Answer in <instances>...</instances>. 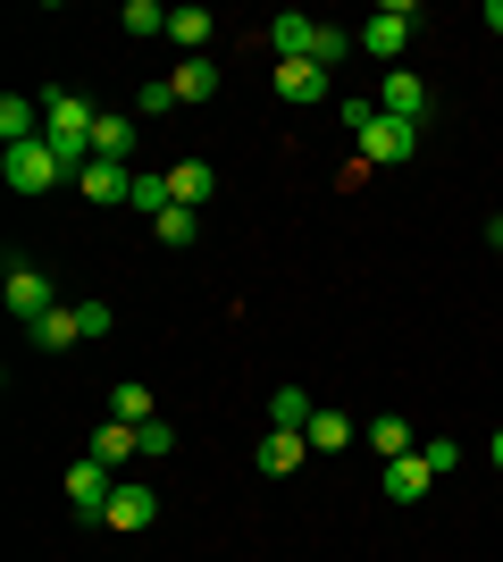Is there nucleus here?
Instances as JSON below:
<instances>
[{"instance_id": "26", "label": "nucleus", "mask_w": 503, "mask_h": 562, "mask_svg": "<svg viewBox=\"0 0 503 562\" xmlns=\"http://www.w3.org/2000/svg\"><path fill=\"white\" fill-rule=\"evenodd\" d=\"M118 25H126V34H168V9H160V0H126Z\"/></svg>"}, {"instance_id": "4", "label": "nucleus", "mask_w": 503, "mask_h": 562, "mask_svg": "<svg viewBox=\"0 0 503 562\" xmlns=\"http://www.w3.org/2000/svg\"><path fill=\"white\" fill-rule=\"evenodd\" d=\"M411 25H420V9H411V0H386L378 18L361 25V50H369V59H386V68H403V50H411Z\"/></svg>"}, {"instance_id": "32", "label": "nucleus", "mask_w": 503, "mask_h": 562, "mask_svg": "<svg viewBox=\"0 0 503 562\" xmlns=\"http://www.w3.org/2000/svg\"><path fill=\"white\" fill-rule=\"evenodd\" d=\"M487 25H495V34H503V0H487Z\"/></svg>"}, {"instance_id": "18", "label": "nucleus", "mask_w": 503, "mask_h": 562, "mask_svg": "<svg viewBox=\"0 0 503 562\" xmlns=\"http://www.w3.org/2000/svg\"><path fill=\"white\" fill-rule=\"evenodd\" d=\"M428 487H436L428 453H403V462H386V495H395V504H420Z\"/></svg>"}, {"instance_id": "21", "label": "nucleus", "mask_w": 503, "mask_h": 562, "mask_svg": "<svg viewBox=\"0 0 503 562\" xmlns=\"http://www.w3.org/2000/svg\"><path fill=\"white\" fill-rule=\"evenodd\" d=\"M110 420H126V428L160 420V412H151V386H144V378H118V386H110Z\"/></svg>"}, {"instance_id": "16", "label": "nucleus", "mask_w": 503, "mask_h": 562, "mask_svg": "<svg viewBox=\"0 0 503 562\" xmlns=\"http://www.w3.org/2000/svg\"><path fill=\"white\" fill-rule=\"evenodd\" d=\"M210 34H218L210 9H168V43L185 50V59H202V50H210Z\"/></svg>"}, {"instance_id": "19", "label": "nucleus", "mask_w": 503, "mask_h": 562, "mask_svg": "<svg viewBox=\"0 0 503 562\" xmlns=\"http://www.w3.org/2000/svg\"><path fill=\"white\" fill-rule=\"evenodd\" d=\"M84 453H93V462H110V470H126L135 453H144V428L110 420V428H93V446H84Z\"/></svg>"}, {"instance_id": "20", "label": "nucleus", "mask_w": 503, "mask_h": 562, "mask_svg": "<svg viewBox=\"0 0 503 562\" xmlns=\"http://www.w3.org/2000/svg\"><path fill=\"white\" fill-rule=\"evenodd\" d=\"M168 93H176V101H210L218 93V59H210V50H202V59H176Z\"/></svg>"}, {"instance_id": "6", "label": "nucleus", "mask_w": 503, "mask_h": 562, "mask_svg": "<svg viewBox=\"0 0 503 562\" xmlns=\"http://www.w3.org/2000/svg\"><path fill=\"white\" fill-rule=\"evenodd\" d=\"M59 487H68L76 520H101V513H110V495H118V470L84 453V462H68V479H59Z\"/></svg>"}, {"instance_id": "31", "label": "nucleus", "mask_w": 503, "mask_h": 562, "mask_svg": "<svg viewBox=\"0 0 503 562\" xmlns=\"http://www.w3.org/2000/svg\"><path fill=\"white\" fill-rule=\"evenodd\" d=\"M487 244H495V252H503V218H487Z\"/></svg>"}, {"instance_id": "23", "label": "nucleus", "mask_w": 503, "mask_h": 562, "mask_svg": "<svg viewBox=\"0 0 503 562\" xmlns=\"http://www.w3.org/2000/svg\"><path fill=\"white\" fill-rule=\"evenodd\" d=\"M311 412L319 403L302 395V386H277V395H268V428H311Z\"/></svg>"}, {"instance_id": "25", "label": "nucleus", "mask_w": 503, "mask_h": 562, "mask_svg": "<svg viewBox=\"0 0 503 562\" xmlns=\"http://www.w3.org/2000/svg\"><path fill=\"white\" fill-rule=\"evenodd\" d=\"M302 437H311V453H344V446H353V420H344V412H311Z\"/></svg>"}, {"instance_id": "1", "label": "nucleus", "mask_w": 503, "mask_h": 562, "mask_svg": "<svg viewBox=\"0 0 503 562\" xmlns=\"http://www.w3.org/2000/svg\"><path fill=\"white\" fill-rule=\"evenodd\" d=\"M93 135H101V110L84 93H43V143L68 160V177H84L93 160Z\"/></svg>"}, {"instance_id": "2", "label": "nucleus", "mask_w": 503, "mask_h": 562, "mask_svg": "<svg viewBox=\"0 0 503 562\" xmlns=\"http://www.w3.org/2000/svg\"><path fill=\"white\" fill-rule=\"evenodd\" d=\"M43 352H76V345H93V336H110V303H59L43 319V328H25Z\"/></svg>"}, {"instance_id": "17", "label": "nucleus", "mask_w": 503, "mask_h": 562, "mask_svg": "<svg viewBox=\"0 0 503 562\" xmlns=\"http://www.w3.org/2000/svg\"><path fill=\"white\" fill-rule=\"evenodd\" d=\"M135 126H144V117H118V110H101V135H93V160H135V143H144V135H135Z\"/></svg>"}, {"instance_id": "11", "label": "nucleus", "mask_w": 503, "mask_h": 562, "mask_svg": "<svg viewBox=\"0 0 503 562\" xmlns=\"http://www.w3.org/2000/svg\"><path fill=\"white\" fill-rule=\"evenodd\" d=\"M84 202H101V211H118V202H135V168H118V160H84Z\"/></svg>"}, {"instance_id": "9", "label": "nucleus", "mask_w": 503, "mask_h": 562, "mask_svg": "<svg viewBox=\"0 0 503 562\" xmlns=\"http://www.w3.org/2000/svg\"><path fill=\"white\" fill-rule=\"evenodd\" d=\"M302 453H311V437H302V428H268L261 446H252V470H261V479H294V470H302Z\"/></svg>"}, {"instance_id": "8", "label": "nucleus", "mask_w": 503, "mask_h": 562, "mask_svg": "<svg viewBox=\"0 0 503 562\" xmlns=\"http://www.w3.org/2000/svg\"><path fill=\"white\" fill-rule=\"evenodd\" d=\"M378 110H386V117H403V126H428V85H420L411 68H386Z\"/></svg>"}, {"instance_id": "28", "label": "nucleus", "mask_w": 503, "mask_h": 562, "mask_svg": "<svg viewBox=\"0 0 503 562\" xmlns=\"http://www.w3.org/2000/svg\"><path fill=\"white\" fill-rule=\"evenodd\" d=\"M369 117H378V93H344V126H353V135L369 126Z\"/></svg>"}, {"instance_id": "7", "label": "nucleus", "mask_w": 503, "mask_h": 562, "mask_svg": "<svg viewBox=\"0 0 503 562\" xmlns=\"http://www.w3.org/2000/svg\"><path fill=\"white\" fill-rule=\"evenodd\" d=\"M361 160H369V168H386V160H411V151H420V126H403V117H369V126H361Z\"/></svg>"}, {"instance_id": "27", "label": "nucleus", "mask_w": 503, "mask_h": 562, "mask_svg": "<svg viewBox=\"0 0 503 562\" xmlns=\"http://www.w3.org/2000/svg\"><path fill=\"white\" fill-rule=\"evenodd\" d=\"M168 110H176V93H168V76H160V85H144V93H135V117H168Z\"/></svg>"}, {"instance_id": "12", "label": "nucleus", "mask_w": 503, "mask_h": 562, "mask_svg": "<svg viewBox=\"0 0 503 562\" xmlns=\"http://www.w3.org/2000/svg\"><path fill=\"white\" fill-rule=\"evenodd\" d=\"M101 520L135 538V529H151V520H160V495H151V487H126V479H118V495H110V513H101Z\"/></svg>"}, {"instance_id": "3", "label": "nucleus", "mask_w": 503, "mask_h": 562, "mask_svg": "<svg viewBox=\"0 0 503 562\" xmlns=\"http://www.w3.org/2000/svg\"><path fill=\"white\" fill-rule=\"evenodd\" d=\"M0 177H9V193H25V202H34V193L68 186V160H59L50 143H18V151L0 160Z\"/></svg>"}, {"instance_id": "13", "label": "nucleus", "mask_w": 503, "mask_h": 562, "mask_svg": "<svg viewBox=\"0 0 503 562\" xmlns=\"http://www.w3.org/2000/svg\"><path fill=\"white\" fill-rule=\"evenodd\" d=\"M0 143H9V151H18V143H43V101H34V93L0 101Z\"/></svg>"}, {"instance_id": "10", "label": "nucleus", "mask_w": 503, "mask_h": 562, "mask_svg": "<svg viewBox=\"0 0 503 562\" xmlns=\"http://www.w3.org/2000/svg\"><path fill=\"white\" fill-rule=\"evenodd\" d=\"M328 93H335V76L319 68V59H277V101L302 110V101H328Z\"/></svg>"}, {"instance_id": "33", "label": "nucleus", "mask_w": 503, "mask_h": 562, "mask_svg": "<svg viewBox=\"0 0 503 562\" xmlns=\"http://www.w3.org/2000/svg\"><path fill=\"white\" fill-rule=\"evenodd\" d=\"M495 470H503V428H495Z\"/></svg>"}, {"instance_id": "24", "label": "nucleus", "mask_w": 503, "mask_h": 562, "mask_svg": "<svg viewBox=\"0 0 503 562\" xmlns=\"http://www.w3.org/2000/svg\"><path fill=\"white\" fill-rule=\"evenodd\" d=\"M168 202H176V186H168V168H135V211L160 218Z\"/></svg>"}, {"instance_id": "30", "label": "nucleus", "mask_w": 503, "mask_h": 562, "mask_svg": "<svg viewBox=\"0 0 503 562\" xmlns=\"http://www.w3.org/2000/svg\"><path fill=\"white\" fill-rule=\"evenodd\" d=\"M168 446H176V428H168V420H144V453H151V462H160Z\"/></svg>"}, {"instance_id": "5", "label": "nucleus", "mask_w": 503, "mask_h": 562, "mask_svg": "<svg viewBox=\"0 0 503 562\" xmlns=\"http://www.w3.org/2000/svg\"><path fill=\"white\" fill-rule=\"evenodd\" d=\"M0 303H9V319H25V328H43L50 311H59V285H50L43 269H25V260H9V294H0Z\"/></svg>"}, {"instance_id": "15", "label": "nucleus", "mask_w": 503, "mask_h": 562, "mask_svg": "<svg viewBox=\"0 0 503 562\" xmlns=\"http://www.w3.org/2000/svg\"><path fill=\"white\" fill-rule=\"evenodd\" d=\"M361 437H369V453H378V462H403V453H420V446H411V437H420V428H411L403 412H378V420L361 428Z\"/></svg>"}, {"instance_id": "22", "label": "nucleus", "mask_w": 503, "mask_h": 562, "mask_svg": "<svg viewBox=\"0 0 503 562\" xmlns=\"http://www.w3.org/2000/svg\"><path fill=\"white\" fill-rule=\"evenodd\" d=\"M151 235H160L168 252H185L193 235H202V211H185V202H168V211H160V218H151Z\"/></svg>"}, {"instance_id": "14", "label": "nucleus", "mask_w": 503, "mask_h": 562, "mask_svg": "<svg viewBox=\"0 0 503 562\" xmlns=\"http://www.w3.org/2000/svg\"><path fill=\"white\" fill-rule=\"evenodd\" d=\"M168 186H176L185 211H210V202H218V168L210 160H176V168H168Z\"/></svg>"}, {"instance_id": "29", "label": "nucleus", "mask_w": 503, "mask_h": 562, "mask_svg": "<svg viewBox=\"0 0 503 562\" xmlns=\"http://www.w3.org/2000/svg\"><path fill=\"white\" fill-rule=\"evenodd\" d=\"M428 470H436V479H454V470H461V446H454V437H436V446H428Z\"/></svg>"}]
</instances>
